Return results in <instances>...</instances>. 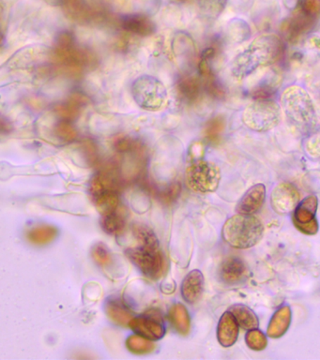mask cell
Returning a JSON list of instances; mask_svg holds the SVG:
<instances>
[{
    "mask_svg": "<svg viewBox=\"0 0 320 360\" xmlns=\"http://www.w3.org/2000/svg\"><path fill=\"white\" fill-rule=\"evenodd\" d=\"M11 128H12V127H11L7 120H4V117H0V134H8V132H10Z\"/></svg>",
    "mask_w": 320,
    "mask_h": 360,
    "instance_id": "cell-40",
    "label": "cell"
},
{
    "mask_svg": "<svg viewBox=\"0 0 320 360\" xmlns=\"http://www.w3.org/2000/svg\"><path fill=\"white\" fill-rule=\"evenodd\" d=\"M191 156L193 159H201L204 156V146L201 143L196 142L191 146L190 149Z\"/></svg>",
    "mask_w": 320,
    "mask_h": 360,
    "instance_id": "cell-38",
    "label": "cell"
},
{
    "mask_svg": "<svg viewBox=\"0 0 320 360\" xmlns=\"http://www.w3.org/2000/svg\"><path fill=\"white\" fill-rule=\"evenodd\" d=\"M133 235L139 242V245H141V246L159 247L158 238H157L155 233L147 225L134 224Z\"/></svg>",
    "mask_w": 320,
    "mask_h": 360,
    "instance_id": "cell-29",
    "label": "cell"
},
{
    "mask_svg": "<svg viewBox=\"0 0 320 360\" xmlns=\"http://www.w3.org/2000/svg\"><path fill=\"white\" fill-rule=\"evenodd\" d=\"M282 109L276 101L271 98L255 100L244 109V125L257 132L271 131L280 123Z\"/></svg>",
    "mask_w": 320,
    "mask_h": 360,
    "instance_id": "cell-3",
    "label": "cell"
},
{
    "mask_svg": "<svg viewBox=\"0 0 320 360\" xmlns=\"http://www.w3.org/2000/svg\"><path fill=\"white\" fill-rule=\"evenodd\" d=\"M126 347L131 353L136 354H150L155 349L153 340L146 339L139 335H131L126 340Z\"/></svg>",
    "mask_w": 320,
    "mask_h": 360,
    "instance_id": "cell-28",
    "label": "cell"
},
{
    "mask_svg": "<svg viewBox=\"0 0 320 360\" xmlns=\"http://www.w3.org/2000/svg\"><path fill=\"white\" fill-rule=\"evenodd\" d=\"M198 72L199 75H200L202 77L204 78H207L212 75V68H210L209 60L201 59L198 64Z\"/></svg>",
    "mask_w": 320,
    "mask_h": 360,
    "instance_id": "cell-37",
    "label": "cell"
},
{
    "mask_svg": "<svg viewBox=\"0 0 320 360\" xmlns=\"http://www.w3.org/2000/svg\"><path fill=\"white\" fill-rule=\"evenodd\" d=\"M282 77L276 70H272L252 89L251 95L255 100L271 98L280 87Z\"/></svg>",
    "mask_w": 320,
    "mask_h": 360,
    "instance_id": "cell-18",
    "label": "cell"
},
{
    "mask_svg": "<svg viewBox=\"0 0 320 360\" xmlns=\"http://www.w3.org/2000/svg\"><path fill=\"white\" fill-rule=\"evenodd\" d=\"M222 235L230 246L249 249L262 239L264 225L252 214H240L231 217L224 224Z\"/></svg>",
    "mask_w": 320,
    "mask_h": 360,
    "instance_id": "cell-2",
    "label": "cell"
},
{
    "mask_svg": "<svg viewBox=\"0 0 320 360\" xmlns=\"http://www.w3.org/2000/svg\"><path fill=\"white\" fill-rule=\"evenodd\" d=\"M178 90L181 97L188 101H195L198 100L200 95V82L198 78L188 76L181 79L178 83Z\"/></svg>",
    "mask_w": 320,
    "mask_h": 360,
    "instance_id": "cell-24",
    "label": "cell"
},
{
    "mask_svg": "<svg viewBox=\"0 0 320 360\" xmlns=\"http://www.w3.org/2000/svg\"><path fill=\"white\" fill-rule=\"evenodd\" d=\"M128 326L133 329L134 333L151 340H161L165 335L161 317L156 314L133 317Z\"/></svg>",
    "mask_w": 320,
    "mask_h": 360,
    "instance_id": "cell-10",
    "label": "cell"
},
{
    "mask_svg": "<svg viewBox=\"0 0 320 360\" xmlns=\"http://www.w3.org/2000/svg\"><path fill=\"white\" fill-rule=\"evenodd\" d=\"M102 227L109 235H119L126 225L125 210L120 207L112 212L103 215Z\"/></svg>",
    "mask_w": 320,
    "mask_h": 360,
    "instance_id": "cell-23",
    "label": "cell"
},
{
    "mask_svg": "<svg viewBox=\"0 0 320 360\" xmlns=\"http://www.w3.org/2000/svg\"><path fill=\"white\" fill-rule=\"evenodd\" d=\"M58 236V229L53 225L43 224L30 228L26 233L27 241L35 246H46Z\"/></svg>",
    "mask_w": 320,
    "mask_h": 360,
    "instance_id": "cell-19",
    "label": "cell"
},
{
    "mask_svg": "<svg viewBox=\"0 0 320 360\" xmlns=\"http://www.w3.org/2000/svg\"><path fill=\"white\" fill-rule=\"evenodd\" d=\"M227 34L233 41L243 42L251 35V30L246 21L241 18H234L227 25Z\"/></svg>",
    "mask_w": 320,
    "mask_h": 360,
    "instance_id": "cell-27",
    "label": "cell"
},
{
    "mask_svg": "<svg viewBox=\"0 0 320 360\" xmlns=\"http://www.w3.org/2000/svg\"><path fill=\"white\" fill-rule=\"evenodd\" d=\"M204 276L200 270H192L185 276L181 283V295L184 300L190 304L200 300L204 292Z\"/></svg>",
    "mask_w": 320,
    "mask_h": 360,
    "instance_id": "cell-14",
    "label": "cell"
},
{
    "mask_svg": "<svg viewBox=\"0 0 320 360\" xmlns=\"http://www.w3.org/2000/svg\"><path fill=\"white\" fill-rule=\"evenodd\" d=\"M297 7L300 8V13L306 15L316 17L320 11L319 0H297Z\"/></svg>",
    "mask_w": 320,
    "mask_h": 360,
    "instance_id": "cell-34",
    "label": "cell"
},
{
    "mask_svg": "<svg viewBox=\"0 0 320 360\" xmlns=\"http://www.w3.org/2000/svg\"><path fill=\"white\" fill-rule=\"evenodd\" d=\"M181 191V186L179 182L172 183L162 193V200L165 202H172L178 198Z\"/></svg>",
    "mask_w": 320,
    "mask_h": 360,
    "instance_id": "cell-35",
    "label": "cell"
},
{
    "mask_svg": "<svg viewBox=\"0 0 320 360\" xmlns=\"http://www.w3.org/2000/svg\"><path fill=\"white\" fill-rule=\"evenodd\" d=\"M2 41H4V36H2L1 32H0V45L2 44Z\"/></svg>",
    "mask_w": 320,
    "mask_h": 360,
    "instance_id": "cell-41",
    "label": "cell"
},
{
    "mask_svg": "<svg viewBox=\"0 0 320 360\" xmlns=\"http://www.w3.org/2000/svg\"><path fill=\"white\" fill-rule=\"evenodd\" d=\"M316 17L306 15V14L300 13L290 18L286 19L283 22L282 32L289 41H296L302 34H305L308 30L313 28Z\"/></svg>",
    "mask_w": 320,
    "mask_h": 360,
    "instance_id": "cell-11",
    "label": "cell"
},
{
    "mask_svg": "<svg viewBox=\"0 0 320 360\" xmlns=\"http://www.w3.org/2000/svg\"><path fill=\"white\" fill-rule=\"evenodd\" d=\"M281 105L292 125L302 134H314L319 127V117L311 96L302 86H288L281 96Z\"/></svg>",
    "mask_w": 320,
    "mask_h": 360,
    "instance_id": "cell-1",
    "label": "cell"
},
{
    "mask_svg": "<svg viewBox=\"0 0 320 360\" xmlns=\"http://www.w3.org/2000/svg\"><path fill=\"white\" fill-rule=\"evenodd\" d=\"M300 202V193L291 183H279L272 191L271 204L275 212L288 214L297 207Z\"/></svg>",
    "mask_w": 320,
    "mask_h": 360,
    "instance_id": "cell-9",
    "label": "cell"
},
{
    "mask_svg": "<svg viewBox=\"0 0 320 360\" xmlns=\"http://www.w3.org/2000/svg\"><path fill=\"white\" fill-rule=\"evenodd\" d=\"M94 204L102 215H105L116 210L120 207V198L117 191H106L94 196Z\"/></svg>",
    "mask_w": 320,
    "mask_h": 360,
    "instance_id": "cell-25",
    "label": "cell"
},
{
    "mask_svg": "<svg viewBox=\"0 0 320 360\" xmlns=\"http://www.w3.org/2000/svg\"><path fill=\"white\" fill-rule=\"evenodd\" d=\"M246 345L254 351H262L268 345L266 335L260 329H249L245 336Z\"/></svg>",
    "mask_w": 320,
    "mask_h": 360,
    "instance_id": "cell-30",
    "label": "cell"
},
{
    "mask_svg": "<svg viewBox=\"0 0 320 360\" xmlns=\"http://www.w3.org/2000/svg\"><path fill=\"white\" fill-rule=\"evenodd\" d=\"M291 309L289 306H283L278 309L269 321L267 334L272 339L282 337L288 331L291 323Z\"/></svg>",
    "mask_w": 320,
    "mask_h": 360,
    "instance_id": "cell-17",
    "label": "cell"
},
{
    "mask_svg": "<svg viewBox=\"0 0 320 360\" xmlns=\"http://www.w3.org/2000/svg\"><path fill=\"white\" fill-rule=\"evenodd\" d=\"M132 94L137 105L146 111H159L167 101V87L151 75H145L136 79L132 86Z\"/></svg>",
    "mask_w": 320,
    "mask_h": 360,
    "instance_id": "cell-5",
    "label": "cell"
},
{
    "mask_svg": "<svg viewBox=\"0 0 320 360\" xmlns=\"http://www.w3.org/2000/svg\"><path fill=\"white\" fill-rule=\"evenodd\" d=\"M224 128V120L223 117H215L212 118L207 123L206 129H205V134H206L207 139L215 142L217 141L218 138L221 136Z\"/></svg>",
    "mask_w": 320,
    "mask_h": 360,
    "instance_id": "cell-31",
    "label": "cell"
},
{
    "mask_svg": "<svg viewBox=\"0 0 320 360\" xmlns=\"http://www.w3.org/2000/svg\"><path fill=\"white\" fill-rule=\"evenodd\" d=\"M215 49L213 47L205 48L201 52V59L205 60H210V59L215 58Z\"/></svg>",
    "mask_w": 320,
    "mask_h": 360,
    "instance_id": "cell-39",
    "label": "cell"
},
{
    "mask_svg": "<svg viewBox=\"0 0 320 360\" xmlns=\"http://www.w3.org/2000/svg\"><path fill=\"white\" fill-rule=\"evenodd\" d=\"M285 52L283 39L275 34H263L257 37L243 51L255 70L258 67H268L276 63Z\"/></svg>",
    "mask_w": 320,
    "mask_h": 360,
    "instance_id": "cell-4",
    "label": "cell"
},
{
    "mask_svg": "<svg viewBox=\"0 0 320 360\" xmlns=\"http://www.w3.org/2000/svg\"><path fill=\"white\" fill-rule=\"evenodd\" d=\"M246 274L245 264L241 258L235 256L226 259L219 269V277L224 283L229 285L240 283L245 278Z\"/></svg>",
    "mask_w": 320,
    "mask_h": 360,
    "instance_id": "cell-15",
    "label": "cell"
},
{
    "mask_svg": "<svg viewBox=\"0 0 320 360\" xmlns=\"http://www.w3.org/2000/svg\"><path fill=\"white\" fill-rule=\"evenodd\" d=\"M206 79V90L210 96L218 100L226 98V89L220 81H218L213 75Z\"/></svg>",
    "mask_w": 320,
    "mask_h": 360,
    "instance_id": "cell-33",
    "label": "cell"
},
{
    "mask_svg": "<svg viewBox=\"0 0 320 360\" xmlns=\"http://www.w3.org/2000/svg\"><path fill=\"white\" fill-rule=\"evenodd\" d=\"M179 1H184V0H179Z\"/></svg>",
    "mask_w": 320,
    "mask_h": 360,
    "instance_id": "cell-42",
    "label": "cell"
},
{
    "mask_svg": "<svg viewBox=\"0 0 320 360\" xmlns=\"http://www.w3.org/2000/svg\"><path fill=\"white\" fill-rule=\"evenodd\" d=\"M169 319L178 333L184 335V336L189 334L191 329L190 315L184 304L177 303L171 307Z\"/></svg>",
    "mask_w": 320,
    "mask_h": 360,
    "instance_id": "cell-21",
    "label": "cell"
},
{
    "mask_svg": "<svg viewBox=\"0 0 320 360\" xmlns=\"http://www.w3.org/2000/svg\"><path fill=\"white\" fill-rule=\"evenodd\" d=\"M265 199V185L255 184L241 197L236 207V210L240 214H254L263 207Z\"/></svg>",
    "mask_w": 320,
    "mask_h": 360,
    "instance_id": "cell-13",
    "label": "cell"
},
{
    "mask_svg": "<svg viewBox=\"0 0 320 360\" xmlns=\"http://www.w3.org/2000/svg\"><path fill=\"white\" fill-rule=\"evenodd\" d=\"M134 148V142L130 138H122L116 143V149L120 152H128Z\"/></svg>",
    "mask_w": 320,
    "mask_h": 360,
    "instance_id": "cell-36",
    "label": "cell"
},
{
    "mask_svg": "<svg viewBox=\"0 0 320 360\" xmlns=\"http://www.w3.org/2000/svg\"><path fill=\"white\" fill-rule=\"evenodd\" d=\"M221 180V171L215 163L198 160L187 168L186 181L192 190L198 193H213Z\"/></svg>",
    "mask_w": 320,
    "mask_h": 360,
    "instance_id": "cell-6",
    "label": "cell"
},
{
    "mask_svg": "<svg viewBox=\"0 0 320 360\" xmlns=\"http://www.w3.org/2000/svg\"><path fill=\"white\" fill-rule=\"evenodd\" d=\"M229 311L237 321L238 325L246 330L257 328L260 325V321L255 311L243 304H235L229 307Z\"/></svg>",
    "mask_w": 320,
    "mask_h": 360,
    "instance_id": "cell-20",
    "label": "cell"
},
{
    "mask_svg": "<svg viewBox=\"0 0 320 360\" xmlns=\"http://www.w3.org/2000/svg\"><path fill=\"white\" fill-rule=\"evenodd\" d=\"M120 22L123 30L139 36L148 37L156 32V25L146 13L126 14Z\"/></svg>",
    "mask_w": 320,
    "mask_h": 360,
    "instance_id": "cell-12",
    "label": "cell"
},
{
    "mask_svg": "<svg viewBox=\"0 0 320 360\" xmlns=\"http://www.w3.org/2000/svg\"><path fill=\"white\" fill-rule=\"evenodd\" d=\"M105 312L112 322L116 325L126 326L129 325L133 314L127 307L117 300H109L105 305Z\"/></svg>",
    "mask_w": 320,
    "mask_h": 360,
    "instance_id": "cell-22",
    "label": "cell"
},
{
    "mask_svg": "<svg viewBox=\"0 0 320 360\" xmlns=\"http://www.w3.org/2000/svg\"><path fill=\"white\" fill-rule=\"evenodd\" d=\"M317 204V197L310 195L295 207L293 224L297 230L306 235H316L319 231V222L316 218Z\"/></svg>",
    "mask_w": 320,
    "mask_h": 360,
    "instance_id": "cell-8",
    "label": "cell"
},
{
    "mask_svg": "<svg viewBox=\"0 0 320 360\" xmlns=\"http://www.w3.org/2000/svg\"><path fill=\"white\" fill-rule=\"evenodd\" d=\"M229 0H199L200 13L207 20H216L226 8Z\"/></svg>",
    "mask_w": 320,
    "mask_h": 360,
    "instance_id": "cell-26",
    "label": "cell"
},
{
    "mask_svg": "<svg viewBox=\"0 0 320 360\" xmlns=\"http://www.w3.org/2000/svg\"><path fill=\"white\" fill-rule=\"evenodd\" d=\"M126 255L150 280L157 281L162 277L164 260L159 247L137 245L126 250Z\"/></svg>",
    "mask_w": 320,
    "mask_h": 360,
    "instance_id": "cell-7",
    "label": "cell"
},
{
    "mask_svg": "<svg viewBox=\"0 0 320 360\" xmlns=\"http://www.w3.org/2000/svg\"><path fill=\"white\" fill-rule=\"evenodd\" d=\"M237 321L229 311H226L219 320L217 326V339L223 347H230L237 342L238 337Z\"/></svg>",
    "mask_w": 320,
    "mask_h": 360,
    "instance_id": "cell-16",
    "label": "cell"
},
{
    "mask_svg": "<svg viewBox=\"0 0 320 360\" xmlns=\"http://www.w3.org/2000/svg\"><path fill=\"white\" fill-rule=\"evenodd\" d=\"M92 258L101 266H108L111 264L112 256L110 250L105 244L99 243L92 248Z\"/></svg>",
    "mask_w": 320,
    "mask_h": 360,
    "instance_id": "cell-32",
    "label": "cell"
}]
</instances>
